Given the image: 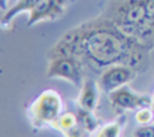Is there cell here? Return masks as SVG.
Instances as JSON below:
<instances>
[{
	"instance_id": "cell-1",
	"label": "cell",
	"mask_w": 154,
	"mask_h": 137,
	"mask_svg": "<svg viewBox=\"0 0 154 137\" xmlns=\"http://www.w3.org/2000/svg\"><path fill=\"white\" fill-rule=\"evenodd\" d=\"M85 54L97 64H111L123 57L121 40L109 31H93L84 40Z\"/></svg>"
},
{
	"instance_id": "cell-2",
	"label": "cell",
	"mask_w": 154,
	"mask_h": 137,
	"mask_svg": "<svg viewBox=\"0 0 154 137\" xmlns=\"http://www.w3.org/2000/svg\"><path fill=\"white\" fill-rule=\"evenodd\" d=\"M30 115L38 122L54 124L61 115V98L52 90L44 91L30 107Z\"/></svg>"
},
{
	"instance_id": "cell-3",
	"label": "cell",
	"mask_w": 154,
	"mask_h": 137,
	"mask_svg": "<svg viewBox=\"0 0 154 137\" xmlns=\"http://www.w3.org/2000/svg\"><path fill=\"white\" fill-rule=\"evenodd\" d=\"M47 76L52 79H64L69 81L72 85L79 87L81 84V69L79 64L69 58V57H60L54 60L47 72Z\"/></svg>"
},
{
	"instance_id": "cell-4",
	"label": "cell",
	"mask_w": 154,
	"mask_h": 137,
	"mask_svg": "<svg viewBox=\"0 0 154 137\" xmlns=\"http://www.w3.org/2000/svg\"><path fill=\"white\" fill-rule=\"evenodd\" d=\"M109 100L115 107H120L124 110H138L153 103V98L145 97V95H138L130 91V88H127L126 85L109 92Z\"/></svg>"
},
{
	"instance_id": "cell-5",
	"label": "cell",
	"mask_w": 154,
	"mask_h": 137,
	"mask_svg": "<svg viewBox=\"0 0 154 137\" xmlns=\"http://www.w3.org/2000/svg\"><path fill=\"white\" fill-rule=\"evenodd\" d=\"M66 6V0H39L33 4V7L29 10V21L27 25H33L42 19H52L63 13Z\"/></svg>"
},
{
	"instance_id": "cell-6",
	"label": "cell",
	"mask_w": 154,
	"mask_h": 137,
	"mask_svg": "<svg viewBox=\"0 0 154 137\" xmlns=\"http://www.w3.org/2000/svg\"><path fill=\"white\" fill-rule=\"evenodd\" d=\"M133 79V70L127 66H111L102 75L100 84L106 92H112L124 85H127Z\"/></svg>"
},
{
	"instance_id": "cell-7",
	"label": "cell",
	"mask_w": 154,
	"mask_h": 137,
	"mask_svg": "<svg viewBox=\"0 0 154 137\" xmlns=\"http://www.w3.org/2000/svg\"><path fill=\"white\" fill-rule=\"evenodd\" d=\"M97 101H99V88H97V84L94 81L87 79L82 84L81 94L78 97V104H79L81 109L94 112L96 107H97Z\"/></svg>"
},
{
	"instance_id": "cell-8",
	"label": "cell",
	"mask_w": 154,
	"mask_h": 137,
	"mask_svg": "<svg viewBox=\"0 0 154 137\" xmlns=\"http://www.w3.org/2000/svg\"><path fill=\"white\" fill-rule=\"evenodd\" d=\"M76 116H78V124H79L85 131H88L90 134H91V133H94V131L99 128L97 118L94 116V113H93V112H90V110H85V109H81V107H79V112L76 113Z\"/></svg>"
},
{
	"instance_id": "cell-9",
	"label": "cell",
	"mask_w": 154,
	"mask_h": 137,
	"mask_svg": "<svg viewBox=\"0 0 154 137\" xmlns=\"http://www.w3.org/2000/svg\"><path fill=\"white\" fill-rule=\"evenodd\" d=\"M39 0H18V3L12 7V9H9L6 13H3V18H2V25L5 27L6 25V22L9 24L11 22V19L18 13V12H24V10H30L32 7H33V4L35 3H38Z\"/></svg>"
},
{
	"instance_id": "cell-10",
	"label": "cell",
	"mask_w": 154,
	"mask_h": 137,
	"mask_svg": "<svg viewBox=\"0 0 154 137\" xmlns=\"http://www.w3.org/2000/svg\"><path fill=\"white\" fill-rule=\"evenodd\" d=\"M57 125L58 130H61L63 133H67L70 130H73L76 125H78V116L72 112H67V113H63L58 116V119L54 122Z\"/></svg>"
},
{
	"instance_id": "cell-11",
	"label": "cell",
	"mask_w": 154,
	"mask_h": 137,
	"mask_svg": "<svg viewBox=\"0 0 154 137\" xmlns=\"http://www.w3.org/2000/svg\"><path fill=\"white\" fill-rule=\"evenodd\" d=\"M121 136V125L118 122H109L99 128L96 137H120Z\"/></svg>"
},
{
	"instance_id": "cell-12",
	"label": "cell",
	"mask_w": 154,
	"mask_h": 137,
	"mask_svg": "<svg viewBox=\"0 0 154 137\" xmlns=\"http://www.w3.org/2000/svg\"><path fill=\"white\" fill-rule=\"evenodd\" d=\"M135 119L139 125H147V124H151L154 121V112L153 109H148V107H141L136 110L135 113Z\"/></svg>"
},
{
	"instance_id": "cell-13",
	"label": "cell",
	"mask_w": 154,
	"mask_h": 137,
	"mask_svg": "<svg viewBox=\"0 0 154 137\" xmlns=\"http://www.w3.org/2000/svg\"><path fill=\"white\" fill-rule=\"evenodd\" d=\"M133 137H154V122L150 125H139L138 128L133 130Z\"/></svg>"
},
{
	"instance_id": "cell-14",
	"label": "cell",
	"mask_w": 154,
	"mask_h": 137,
	"mask_svg": "<svg viewBox=\"0 0 154 137\" xmlns=\"http://www.w3.org/2000/svg\"><path fill=\"white\" fill-rule=\"evenodd\" d=\"M64 136L66 137H87V136H90V133H88V131H85V130L78 124L73 130H70V131L64 133Z\"/></svg>"
},
{
	"instance_id": "cell-15",
	"label": "cell",
	"mask_w": 154,
	"mask_h": 137,
	"mask_svg": "<svg viewBox=\"0 0 154 137\" xmlns=\"http://www.w3.org/2000/svg\"><path fill=\"white\" fill-rule=\"evenodd\" d=\"M151 109H153V112H154V97H153V103H151Z\"/></svg>"
},
{
	"instance_id": "cell-16",
	"label": "cell",
	"mask_w": 154,
	"mask_h": 137,
	"mask_svg": "<svg viewBox=\"0 0 154 137\" xmlns=\"http://www.w3.org/2000/svg\"><path fill=\"white\" fill-rule=\"evenodd\" d=\"M153 122H154V121H153Z\"/></svg>"
},
{
	"instance_id": "cell-17",
	"label": "cell",
	"mask_w": 154,
	"mask_h": 137,
	"mask_svg": "<svg viewBox=\"0 0 154 137\" xmlns=\"http://www.w3.org/2000/svg\"><path fill=\"white\" fill-rule=\"evenodd\" d=\"M132 137H133V136H132Z\"/></svg>"
}]
</instances>
